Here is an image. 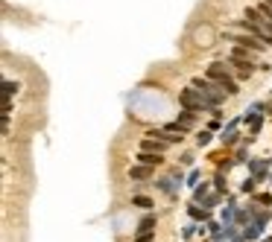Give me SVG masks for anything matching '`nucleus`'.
<instances>
[{
  "label": "nucleus",
  "instance_id": "1",
  "mask_svg": "<svg viewBox=\"0 0 272 242\" xmlns=\"http://www.w3.org/2000/svg\"><path fill=\"white\" fill-rule=\"evenodd\" d=\"M193 88H199L202 91V96H205V102H208V108H220L223 102H226V91L220 88V85H214V79H202V76H196L193 82H190Z\"/></svg>",
  "mask_w": 272,
  "mask_h": 242
},
{
  "label": "nucleus",
  "instance_id": "2",
  "mask_svg": "<svg viewBox=\"0 0 272 242\" xmlns=\"http://www.w3.org/2000/svg\"><path fill=\"white\" fill-rule=\"evenodd\" d=\"M179 102H182V108H188V111H196V114H202V111H211L208 108V102H205V96H202V91L199 88H185L182 93H179Z\"/></svg>",
  "mask_w": 272,
  "mask_h": 242
},
{
  "label": "nucleus",
  "instance_id": "3",
  "mask_svg": "<svg viewBox=\"0 0 272 242\" xmlns=\"http://www.w3.org/2000/svg\"><path fill=\"white\" fill-rule=\"evenodd\" d=\"M229 41H234V44H240V47H246L252 53H264L267 50V44L258 35H252V32H246V35H229Z\"/></svg>",
  "mask_w": 272,
  "mask_h": 242
},
{
  "label": "nucleus",
  "instance_id": "4",
  "mask_svg": "<svg viewBox=\"0 0 272 242\" xmlns=\"http://www.w3.org/2000/svg\"><path fill=\"white\" fill-rule=\"evenodd\" d=\"M167 146H170L167 140H161V137H149V134L141 140V149H144V152H158V155H164Z\"/></svg>",
  "mask_w": 272,
  "mask_h": 242
},
{
  "label": "nucleus",
  "instance_id": "5",
  "mask_svg": "<svg viewBox=\"0 0 272 242\" xmlns=\"http://www.w3.org/2000/svg\"><path fill=\"white\" fill-rule=\"evenodd\" d=\"M226 76H231V73H229V61H214V64H208V79L220 82V79H226Z\"/></svg>",
  "mask_w": 272,
  "mask_h": 242
},
{
  "label": "nucleus",
  "instance_id": "6",
  "mask_svg": "<svg viewBox=\"0 0 272 242\" xmlns=\"http://www.w3.org/2000/svg\"><path fill=\"white\" fill-rule=\"evenodd\" d=\"M264 228H267V225H264V222H258V219H255V222H249V225L243 228V240H246V242H252V240H261V234H264Z\"/></svg>",
  "mask_w": 272,
  "mask_h": 242
},
{
  "label": "nucleus",
  "instance_id": "7",
  "mask_svg": "<svg viewBox=\"0 0 272 242\" xmlns=\"http://www.w3.org/2000/svg\"><path fill=\"white\" fill-rule=\"evenodd\" d=\"M138 164H146V167H161L164 164V155H158V152H138Z\"/></svg>",
  "mask_w": 272,
  "mask_h": 242
},
{
  "label": "nucleus",
  "instance_id": "8",
  "mask_svg": "<svg viewBox=\"0 0 272 242\" xmlns=\"http://www.w3.org/2000/svg\"><path fill=\"white\" fill-rule=\"evenodd\" d=\"M155 228H158V216H155V213H146V216L138 222V234H155Z\"/></svg>",
  "mask_w": 272,
  "mask_h": 242
},
{
  "label": "nucleus",
  "instance_id": "9",
  "mask_svg": "<svg viewBox=\"0 0 272 242\" xmlns=\"http://www.w3.org/2000/svg\"><path fill=\"white\" fill-rule=\"evenodd\" d=\"M152 169H155V167H146V164L132 167V169H129V178H132V181H146V178H152Z\"/></svg>",
  "mask_w": 272,
  "mask_h": 242
},
{
  "label": "nucleus",
  "instance_id": "10",
  "mask_svg": "<svg viewBox=\"0 0 272 242\" xmlns=\"http://www.w3.org/2000/svg\"><path fill=\"white\" fill-rule=\"evenodd\" d=\"M258 111H261V105H258V108H252V111L246 114V123L252 126V134H258V131H261V123H264V117H261Z\"/></svg>",
  "mask_w": 272,
  "mask_h": 242
},
{
  "label": "nucleus",
  "instance_id": "11",
  "mask_svg": "<svg viewBox=\"0 0 272 242\" xmlns=\"http://www.w3.org/2000/svg\"><path fill=\"white\" fill-rule=\"evenodd\" d=\"M249 172L258 181H267V161H249Z\"/></svg>",
  "mask_w": 272,
  "mask_h": 242
},
{
  "label": "nucleus",
  "instance_id": "12",
  "mask_svg": "<svg viewBox=\"0 0 272 242\" xmlns=\"http://www.w3.org/2000/svg\"><path fill=\"white\" fill-rule=\"evenodd\" d=\"M188 213H190V219H196V222H211V213H208V207L190 205V207H188Z\"/></svg>",
  "mask_w": 272,
  "mask_h": 242
},
{
  "label": "nucleus",
  "instance_id": "13",
  "mask_svg": "<svg viewBox=\"0 0 272 242\" xmlns=\"http://www.w3.org/2000/svg\"><path fill=\"white\" fill-rule=\"evenodd\" d=\"M217 85H220V88H223V91H226L229 96H234V93H240V85H237V79H231V76H226V79H220Z\"/></svg>",
  "mask_w": 272,
  "mask_h": 242
},
{
  "label": "nucleus",
  "instance_id": "14",
  "mask_svg": "<svg viewBox=\"0 0 272 242\" xmlns=\"http://www.w3.org/2000/svg\"><path fill=\"white\" fill-rule=\"evenodd\" d=\"M179 123H185V126H193L196 123V111H179Z\"/></svg>",
  "mask_w": 272,
  "mask_h": 242
},
{
  "label": "nucleus",
  "instance_id": "15",
  "mask_svg": "<svg viewBox=\"0 0 272 242\" xmlns=\"http://www.w3.org/2000/svg\"><path fill=\"white\" fill-rule=\"evenodd\" d=\"M132 205H138V207H144V210H149L155 202L149 199V196H132Z\"/></svg>",
  "mask_w": 272,
  "mask_h": 242
},
{
  "label": "nucleus",
  "instance_id": "16",
  "mask_svg": "<svg viewBox=\"0 0 272 242\" xmlns=\"http://www.w3.org/2000/svg\"><path fill=\"white\" fill-rule=\"evenodd\" d=\"M220 199H223V196H220V193H208V196H205V199H202V205H205V207H208V210H211V207H217V205H220Z\"/></svg>",
  "mask_w": 272,
  "mask_h": 242
},
{
  "label": "nucleus",
  "instance_id": "17",
  "mask_svg": "<svg viewBox=\"0 0 272 242\" xmlns=\"http://www.w3.org/2000/svg\"><path fill=\"white\" fill-rule=\"evenodd\" d=\"M220 137H223V143H226V146H234V143H237V131H223Z\"/></svg>",
  "mask_w": 272,
  "mask_h": 242
},
{
  "label": "nucleus",
  "instance_id": "18",
  "mask_svg": "<svg viewBox=\"0 0 272 242\" xmlns=\"http://www.w3.org/2000/svg\"><path fill=\"white\" fill-rule=\"evenodd\" d=\"M214 187H217L220 193H226V175H223V169H220V172L214 175Z\"/></svg>",
  "mask_w": 272,
  "mask_h": 242
},
{
  "label": "nucleus",
  "instance_id": "19",
  "mask_svg": "<svg viewBox=\"0 0 272 242\" xmlns=\"http://www.w3.org/2000/svg\"><path fill=\"white\" fill-rule=\"evenodd\" d=\"M205 196H208V184H199V187H193V199H196V202H202Z\"/></svg>",
  "mask_w": 272,
  "mask_h": 242
},
{
  "label": "nucleus",
  "instance_id": "20",
  "mask_svg": "<svg viewBox=\"0 0 272 242\" xmlns=\"http://www.w3.org/2000/svg\"><path fill=\"white\" fill-rule=\"evenodd\" d=\"M3 93H9V96H12V93H18V82L6 79V82H3Z\"/></svg>",
  "mask_w": 272,
  "mask_h": 242
},
{
  "label": "nucleus",
  "instance_id": "21",
  "mask_svg": "<svg viewBox=\"0 0 272 242\" xmlns=\"http://www.w3.org/2000/svg\"><path fill=\"white\" fill-rule=\"evenodd\" d=\"M196 143H199V146H208V143H211V129H208V131H199V134H196Z\"/></svg>",
  "mask_w": 272,
  "mask_h": 242
},
{
  "label": "nucleus",
  "instance_id": "22",
  "mask_svg": "<svg viewBox=\"0 0 272 242\" xmlns=\"http://www.w3.org/2000/svg\"><path fill=\"white\" fill-rule=\"evenodd\" d=\"M255 181H258V178H255V175H249V178L243 181V187H240V190H243V193H255Z\"/></svg>",
  "mask_w": 272,
  "mask_h": 242
},
{
  "label": "nucleus",
  "instance_id": "23",
  "mask_svg": "<svg viewBox=\"0 0 272 242\" xmlns=\"http://www.w3.org/2000/svg\"><path fill=\"white\" fill-rule=\"evenodd\" d=\"M199 175H202V172H199V169H193V172H190V178H188V187H199Z\"/></svg>",
  "mask_w": 272,
  "mask_h": 242
},
{
  "label": "nucleus",
  "instance_id": "24",
  "mask_svg": "<svg viewBox=\"0 0 272 242\" xmlns=\"http://www.w3.org/2000/svg\"><path fill=\"white\" fill-rule=\"evenodd\" d=\"M252 216H255V219H258V222H264V225H267V222H270V213H267V210H255V213H252Z\"/></svg>",
  "mask_w": 272,
  "mask_h": 242
},
{
  "label": "nucleus",
  "instance_id": "25",
  "mask_svg": "<svg viewBox=\"0 0 272 242\" xmlns=\"http://www.w3.org/2000/svg\"><path fill=\"white\" fill-rule=\"evenodd\" d=\"M255 202H258V205H272V196L261 193V196H255Z\"/></svg>",
  "mask_w": 272,
  "mask_h": 242
},
{
  "label": "nucleus",
  "instance_id": "26",
  "mask_svg": "<svg viewBox=\"0 0 272 242\" xmlns=\"http://www.w3.org/2000/svg\"><path fill=\"white\" fill-rule=\"evenodd\" d=\"M152 237H155V234H138V240L135 242H152Z\"/></svg>",
  "mask_w": 272,
  "mask_h": 242
},
{
  "label": "nucleus",
  "instance_id": "27",
  "mask_svg": "<svg viewBox=\"0 0 272 242\" xmlns=\"http://www.w3.org/2000/svg\"><path fill=\"white\" fill-rule=\"evenodd\" d=\"M261 242H272V240H261Z\"/></svg>",
  "mask_w": 272,
  "mask_h": 242
},
{
  "label": "nucleus",
  "instance_id": "28",
  "mask_svg": "<svg viewBox=\"0 0 272 242\" xmlns=\"http://www.w3.org/2000/svg\"><path fill=\"white\" fill-rule=\"evenodd\" d=\"M267 3H270V6H272V0H267Z\"/></svg>",
  "mask_w": 272,
  "mask_h": 242
},
{
  "label": "nucleus",
  "instance_id": "29",
  "mask_svg": "<svg viewBox=\"0 0 272 242\" xmlns=\"http://www.w3.org/2000/svg\"><path fill=\"white\" fill-rule=\"evenodd\" d=\"M270 181H272V175H270Z\"/></svg>",
  "mask_w": 272,
  "mask_h": 242
}]
</instances>
